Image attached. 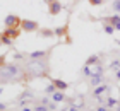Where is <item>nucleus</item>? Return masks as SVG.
I'll return each mask as SVG.
<instances>
[{"label": "nucleus", "mask_w": 120, "mask_h": 111, "mask_svg": "<svg viewBox=\"0 0 120 111\" xmlns=\"http://www.w3.org/2000/svg\"><path fill=\"white\" fill-rule=\"evenodd\" d=\"M103 31H105L106 34H113V32H115V27L112 24H108V22H103Z\"/></svg>", "instance_id": "17"}, {"label": "nucleus", "mask_w": 120, "mask_h": 111, "mask_svg": "<svg viewBox=\"0 0 120 111\" xmlns=\"http://www.w3.org/2000/svg\"><path fill=\"white\" fill-rule=\"evenodd\" d=\"M40 104H43V106H46L50 111H55L57 109V103L53 101V99H50V97H43L41 101H40Z\"/></svg>", "instance_id": "9"}, {"label": "nucleus", "mask_w": 120, "mask_h": 111, "mask_svg": "<svg viewBox=\"0 0 120 111\" xmlns=\"http://www.w3.org/2000/svg\"><path fill=\"white\" fill-rule=\"evenodd\" d=\"M112 7H113V10H115L117 14H120V0H113V2H112Z\"/></svg>", "instance_id": "19"}, {"label": "nucleus", "mask_w": 120, "mask_h": 111, "mask_svg": "<svg viewBox=\"0 0 120 111\" xmlns=\"http://www.w3.org/2000/svg\"><path fill=\"white\" fill-rule=\"evenodd\" d=\"M38 32H40V36H45V38H52V36H55L53 34V29H38Z\"/></svg>", "instance_id": "16"}, {"label": "nucleus", "mask_w": 120, "mask_h": 111, "mask_svg": "<svg viewBox=\"0 0 120 111\" xmlns=\"http://www.w3.org/2000/svg\"><path fill=\"white\" fill-rule=\"evenodd\" d=\"M0 109H7V104H4V103H0Z\"/></svg>", "instance_id": "29"}, {"label": "nucleus", "mask_w": 120, "mask_h": 111, "mask_svg": "<svg viewBox=\"0 0 120 111\" xmlns=\"http://www.w3.org/2000/svg\"><path fill=\"white\" fill-rule=\"evenodd\" d=\"M55 91H57V87L53 86V84H48V86L45 87V92H46V94H50V96H52V94L55 92Z\"/></svg>", "instance_id": "18"}, {"label": "nucleus", "mask_w": 120, "mask_h": 111, "mask_svg": "<svg viewBox=\"0 0 120 111\" xmlns=\"http://www.w3.org/2000/svg\"><path fill=\"white\" fill-rule=\"evenodd\" d=\"M96 111H112V109H110V108H106V106H103V104H101V106L98 108Z\"/></svg>", "instance_id": "25"}, {"label": "nucleus", "mask_w": 120, "mask_h": 111, "mask_svg": "<svg viewBox=\"0 0 120 111\" xmlns=\"http://www.w3.org/2000/svg\"><path fill=\"white\" fill-rule=\"evenodd\" d=\"M118 104H120V101H118Z\"/></svg>", "instance_id": "33"}, {"label": "nucleus", "mask_w": 120, "mask_h": 111, "mask_svg": "<svg viewBox=\"0 0 120 111\" xmlns=\"http://www.w3.org/2000/svg\"><path fill=\"white\" fill-rule=\"evenodd\" d=\"M88 4L93 5V7H98V5H103V4H105V0H88Z\"/></svg>", "instance_id": "20"}, {"label": "nucleus", "mask_w": 120, "mask_h": 111, "mask_svg": "<svg viewBox=\"0 0 120 111\" xmlns=\"http://www.w3.org/2000/svg\"><path fill=\"white\" fill-rule=\"evenodd\" d=\"M33 111H50L46 106H43V104H38V106H34L33 108Z\"/></svg>", "instance_id": "23"}, {"label": "nucleus", "mask_w": 120, "mask_h": 111, "mask_svg": "<svg viewBox=\"0 0 120 111\" xmlns=\"http://www.w3.org/2000/svg\"><path fill=\"white\" fill-rule=\"evenodd\" d=\"M21 32H22L21 27H5V29L0 32V44H7V46H10V44L21 36Z\"/></svg>", "instance_id": "3"}, {"label": "nucleus", "mask_w": 120, "mask_h": 111, "mask_svg": "<svg viewBox=\"0 0 120 111\" xmlns=\"http://www.w3.org/2000/svg\"><path fill=\"white\" fill-rule=\"evenodd\" d=\"M117 43H118V46H120V39H117Z\"/></svg>", "instance_id": "32"}, {"label": "nucleus", "mask_w": 120, "mask_h": 111, "mask_svg": "<svg viewBox=\"0 0 120 111\" xmlns=\"http://www.w3.org/2000/svg\"><path fill=\"white\" fill-rule=\"evenodd\" d=\"M113 27H115V31H120V22H117V24L113 26Z\"/></svg>", "instance_id": "28"}, {"label": "nucleus", "mask_w": 120, "mask_h": 111, "mask_svg": "<svg viewBox=\"0 0 120 111\" xmlns=\"http://www.w3.org/2000/svg\"><path fill=\"white\" fill-rule=\"evenodd\" d=\"M115 79H117V80H120V68H118V70H115Z\"/></svg>", "instance_id": "27"}, {"label": "nucleus", "mask_w": 120, "mask_h": 111, "mask_svg": "<svg viewBox=\"0 0 120 111\" xmlns=\"http://www.w3.org/2000/svg\"><path fill=\"white\" fill-rule=\"evenodd\" d=\"M50 82L58 89V91H64V92H65V91L69 89V82H65V80H60V79H50Z\"/></svg>", "instance_id": "8"}, {"label": "nucleus", "mask_w": 120, "mask_h": 111, "mask_svg": "<svg viewBox=\"0 0 120 111\" xmlns=\"http://www.w3.org/2000/svg\"><path fill=\"white\" fill-rule=\"evenodd\" d=\"M50 51H52V48L50 50H38V51H31L28 57H29V60H41V58H48Z\"/></svg>", "instance_id": "6"}, {"label": "nucleus", "mask_w": 120, "mask_h": 111, "mask_svg": "<svg viewBox=\"0 0 120 111\" xmlns=\"http://www.w3.org/2000/svg\"><path fill=\"white\" fill-rule=\"evenodd\" d=\"M21 19L17 14H9L7 17L4 19V24H5V27H21Z\"/></svg>", "instance_id": "5"}, {"label": "nucleus", "mask_w": 120, "mask_h": 111, "mask_svg": "<svg viewBox=\"0 0 120 111\" xmlns=\"http://www.w3.org/2000/svg\"><path fill=\"white\" fill-rule=\"evenodd\" d=\"M69 111H81V108L79 106H75V104H72V106H70V108H67Z\"/></svg>", "instance_id": "24"}, {"label": "nucleus", "mask_w": 120, "mask_h": 111, "mask_svg": "<svg viewBox=\"0 0 120 111\" xmlns=\"http://www.w3.org/2000/svg\"><path fill=\"white\" fill-rule=\"evenodd\" d=\"M96 63H101V57L100 55H91V57L86 60V67H93V65H96Z\"/></svg>", "instance_id": "12"}, {"label": "nucleus", "mask_w": 120, "mask_h": 111, "mask_svg": "<svg viewBox=\"0 0 120 111\" xmlns=\"http://www.w3.org/2000/svg\"><path fill=\"white\" fill-rule=\"evenodd\" d=\"M24 72L29 79H34V77H46L48 75V62L46 58L41 60H29L28 63L24 65Z\"/></svg>", "instance_id": "2"}, {"label": "nucleus", "mask_w": 120, "mask_h": 111, "mask_svg": "<svg viewBox=\"0 0 120 111\" xmlns=\"http://www.w3.org/2000/svg\"><path fill=\"white\" fill-rule=\"evenodd\" d=\"M52 99L55 103H64V101H67V96H65L64 91H58V89H57V91L52 94Z\"/></svg>", "instance_id": "10"}, {"label": "nucleus", "mask_w": 120, "mask_h": 111, "mask_svg": "<svg viewBox=\"0 0 120 111\" xmlns=\"http://www.w3.org/2000/svg\"><path fill=\"white\" fill-rule=\"evenodd\" d=\"M21 29L24 32H34L40 29V24L36 21H31V19H22L21 21Z\"/></svg>", "instance_id": "4"}, {"label": "nucleus", "mask_w": 120, "mask_h": 111, "mask_svg": "<svg viewBox=\"0 0 120 111\" xmlns=\"http://www.w3.org/2000/svg\"><path fill=\"white\" fill-rule=\"evenodd\" d=\"M115 111H120V104H117V106H115Z\"/></svg>", "instance_id": "30"}, {"label": "nucleus", "mask_w": 120, "mask_h": 111, "mask_svg": "<svg viewBox=\"0 0 120 111\" xmlns=\"http://www.w3.org/2000/svg\"><path fill=\"white\" fill-rule=\"evenodd\" d=\"M50 2H53V0H45V4H50Z\"/></svg>", "instance_id": "31"}, {"label": "nucleus", "mask_w": 120, "mask_h": 111, "mask_svg": "<svg viewBox=\"0 0 120 111\" xmlns=\"http://www.w3.org/2000/svg\"><path fill=\"white\" fill-rule=\"evenodd\" d=\"M46 5H48V12H50V15H57V14H60V10L64 9V5L60 4V0H53V2L46 4Z\"/></svg>", "instance_id": "7"}, {"label": "nucleus", "mask_w": 120, "mask_h": 111, "mask_svg": "<svg viewBox=\"0 0 120 111\" xmlns=\"http://www.w3.org/2000/svg\"><path fill=\"white\" fill-rule=\"evenodd\" d=\"M110 68H112L113 72H115V70H118V68H120V62H118V60H113V62L110 63Z\"/></svg>", "instance_id": "21"}, {"label": "nucleus", "mask_w": 120, "mask_h": 111, "mask_svg": "<svg viewBox=\"0 0 120 111\" xmlns=\"http://www.w3.org/2000/svg\"><path fill=\"white\" fill-rule=\"evenodd\" d=\"M89 79H91V82H89V84H91L93 87H96V86L103 84V74H96V75L89 77Z\"/></svg>", "instance_id": "13"}, {"label": "nucleus", "mask_w": 120, "mask_h": 111, "mask_svg": "<svg viewBox=\"0 0 120 111\" xmlns=\"http://www.w3.org/2000/svg\"><path fill=\"white\" fill-rule=\"evenodd\" d=\"M31 80L24 72V67L17 63H9L0 67V82H28Z\"/></svg>", "instance_id": "1"}, {"label": "nucleus", "mask_w": 120, "mask_h": 111, "mask_svg": "<svg viewBox=\"0 0 120 111\" xmlns=\"http://www.w3.org/2000/svg\"><path fill=\"white\" fill-rule=\"evenodd\" d=\"M19 111H33V108H29V106H22Z\"/></svg>", "instance_id": "26"}, {"label": "nucleus", "mask_w": 120, "mask_h": 111, "mask_svg": "<svg viewBox=\"0 0 120 111\" xmlns=\"http://www.w3.org/2000/svg\"><path fill=\"white\" fill-rule=\"evenodd\" d=\"M108 91V86L106 84H100V86H96L94 87V91H93V97H100L101 94H105Z\"/></svg>", "instance_id": "11"}, {"label": "nucleus", "mask_w": 120, "mask_h": 111, "mask_svg": "<svg viewBox=\"0 0 120 111\" xmlns=\"http://www.w3.org/2000/svg\"><path fill=\"white\" fill-rule=\"evenodd\" d=\"M82 74H84L86 77H93V70H91V67H86V65H84V70H82Z\"/></svg>", "instance_id": "22"}, {"label": "nucleus", "mask_w": 120, "mask_h": 111, "mask_svg": "<svg viewBox=\"0 0 120 111\" xmlns=\"http://www.w3.org/2000/svg\"><path fill=\"white\" fill-rule=\"evenodd\" d=\"M53 34H55V36H58V38L65 36V34H67V26H62V27H55V29H53Z\"/></svg>", "instance_id": "14"}, {"label": "nucleus", "mask_w": 120, "mask_h": 111, "mask_svg": "<svg viewBox=\"0 0 120 111\" xmlns=\"http://www.w3.org/2000/svg\"><path fill=\"white\" fill-rule=\"evenodd\" d=\"M117 104H118V101H117L115 97H112V96H108V97H106V104H105L106 108H110V109H112V108H115Z\"/></svg>", "instance_id": "15"}]
</instances>
